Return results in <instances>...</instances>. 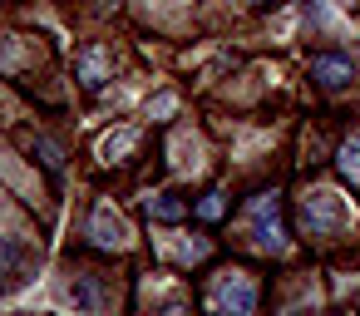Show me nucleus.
<instances>
[{
    "label": "nucleus",
    "mask_w": 360,
    "mask_h": 316,
    "mask_svg": "<svg viewBox=\"0 0 360 316\" xmlns=\"http://www.w3.org/2000/svg\"><path fill=\"white\" fill-rule=\"evenodd\" d=\"M227 213V203H222V193H207L202 203H198V217H207V222H217Z\"/></svg>",
    "instance_id": "nucleus-10"
},
{
    "label": "nucleus",
    "mask_w": 360,
    "mask_h": 316,
    "mask_svg": "<svg viewBox=\"0 0 360 316\" xmlns=\"http://www.w3.org/2000/svg\"><path fill=\"white\" fill-rule=\"evenodd\" d=\"M217 306H222V316H252V311H257L252 282H247V277H222V282H217Z\"/></svg>",
    "instance_id": "nucleus-3"
},
{
    "label": "nucleus",
    "mask_w": 360,
    "mask_h": 316,
    "mask_svg": "<svg viewBox=\"0 0 360 316\" xmlns=\"http://www.w3.org/2000/svg\"><path fill=\"white\" fill-rule=\"evenodd\" d=\"M158 316H183V306H178V301H173V306H163V311H158Z\"/></svg>",
    "instance_id": "nucleus-12"
},
{
    "label": "nucleus",
    "mask_w": 360,
    "mask_h": 316,
    "mask_svg": "<svg viewBox=\"0 0 360 316\" xmlns=\"http://www.w3.org/2000/svg\"><path fill=\"white\" fill-rule=\"evenodd\" d=\"M340 173L360 188V129H355V134H345V144H340Z\"/></svg>",
    "instance_id": "nucleus-6"
},
{
    "label": "nucleus",
    "mask_w": 360,
    "mask_h": 316,
    "mask_svg": "<svg viewBox=\"0 0 360 316\" xmlns=\"http://www.w3.org/2000/svg\"><path fill=\"white\" fill-rule=\"evenodd\" d=\"M25 148L45 163V173H60V168H65V158H60V148H55L50 139H40V134H35V139H25Z\"/></svg>",
    "instance_id": "nucleus-7"
},
{
    "label": "nucleus",
    "mask_w": 360,
    "mask_h": 316,
    "mask_svg": "<svg viewBox=\"0 0 360 316\" xmlns=\"http://www.w3.org/2000/svg\"><path fill=\"white\" fill-rule=\"evenodd\" d=\"M311 80L326 84V89H340V84L355 80V65L345 55H311Z\"/></svg>",
    "instance_id": "nucleus-5"
},
{
    "label": "nucleus",
    "mask_w": 360,
    "mask_h": 316,
    "mask_svg": "<svg viewBox=\"0 0 360 316\" xmlns=\"http://www.w3.org/2000/svg\"><path fill=\"white\" fill-rule=\"evenodd\" d=\"M84 84H89V89L104 84V60H99V55H84Z\"/></svg>",
    "instance_id": "nucleus-11"
},
{
    "label": "nucleus",
    "mask_w": 360,
    "mask_h": 316,
    "mask_svg": "<svg viewBox=\"0 0 360 316\" xmlns=\"http://www.w3.org/2000/svg\"><path fill=\"white\" fill-rule=\"evenodd\" d=\"M183 213H188V208H183V203H178V198H168V193H163V198H158V203H153V217H158V222H178V217H183Z\"/></svg>",
    "instance_id": "nucleus-8"
},
{
    "label": "nucleus",
    "mask_w": 360,
    "mask_h": 316,
    "mask_svg": "<svg viewBox=\"0 0 360 316\" xmlns=\"http://www.w3.org/2000/svg\"><path fill=\"white\" fill-rule=\"evenodd\" d=\"M30 277V252L15 237H0V291H11Z\"/></svg>",
    "instance_id": "nucleus-4"
},
{
    "label": "nucleus",
    "mask_w": 360,
    "mask_h": 316,
    "mask_svg": "<svg viewBox=\"0 0 360 316\" xmlns=\"http://www.w3.org/2000/svg\"><path fill=\"white\" fill-rule=\"evenodd\" d=\"M340 222H345V203L335 193H311L301 203V227L311 237H330V232H340Z\"/></svg>",
    "instance_id": "nucleus-2"
},
{
    "label": "nucleus",
    "mask_w": 360,
    "mask_h": 316,
    "mask_svg": "<svg viewBox=\"0 0 360 316\" xmlns=\"http://www.w3.org/2000/svg\"><path fill=\"white\" fill-rule=\"evenodd\" d=\"M247 227H252V237H257L262 247H271V252H281V247H286V227H281V203H276L271 193L252 198V208H247Z\"/></svg>",
    "instance_id": "nucleus-1"
},
{
    "label": "nucleus",
    "mask_w": 360,
    "mask_h": 316,
    "mask_svg": "<svg viewBox=\"0 0 360 316\" xmlns=\"http://www.w3.org/2000/svg\"><path fill=\"white\" fill-rule=\"evenodd\" d=\"M94 242H104V247H109V242H119V222H114L109 213H99V217H94Z\"/></svg>",
    "instance_id": "nucleus-9"
}]
</instances>
